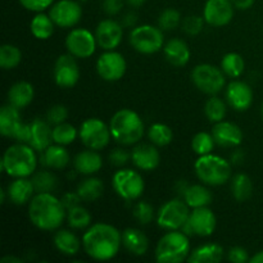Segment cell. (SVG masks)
Here are the masks:
<instances>
[{
  "label": "cell",
  "mask_w": 263,
  "mask_h": 263,
  "mask_svg": "<svg viewBox=\"0 0 263 263\" xmlns=\"http://www.w3.org/2000/svg\"><path fill=\"white\" fill-rule=\"evenodd\" d=\"M121 246L122 234L109 223H94L82 236L84 251L95 261H109L115 258Z\"/></svg>",
  "instance_id": "cell-1"
},
{
  "label": "cell",
  "mask_w": 263,
  "mask_h": 263,
  "mask_svg": "<svg viewBox=\"0 0 263 263\" xmlns=\"http://www.w3.org/2000/svg\"><path fill=\"white\" fill-rule=\"evenodd\" d=\"M67 216L66 207L51 193H37L28 204V217L33 226L44 231L61 228Z\"/></svg>",
  "instance_id": "cell-2"
},
{
  "label": "cell",
  "mask_w": 263,
  "mask_h": 263,
  "mask_svg": "<svg viewBox=\"0 0 263 263\" xmlns=\"http://www.w3.org/2000/svg\"><path fill=\"white\" fill-rule=\"evenodd\" d=\"M110 134L116 143L134 145L144 136V122L133 109H120L113 115L109 123Z\"/></svg>",
  "instance_id": "cell-3"
},
{
  "label": "cell",
  "mask_w": 263,
  "mask_h": 263,
  "mask_svg": "<svg viewBox=\"0 0 263 263\" xmlns=\"http://www.w3.org/2000/svg\"><path fill=\"white\" fill-rule=\"evenodd\" d=\"M37 157L35 149L26 143H17L5 151L2 159V167L10 177H28L35 172Z\"/></svg>",
  "instance_id": "cell-4"
},
{
  "label": "cell",
  "mask_w": 263,
  "mask_h": 263,
  "mask_svg": "<svg viewBox=\"0 0 263 263\" xmlns=\"http://www.w3.org/2000/svg\"><path fill=\"white\" fill-rule=\"evenodd\" d=\"M189 254V235L184 231L171 230L159 239L156 248V261L158 263H180L186 261Z\"/></svg>",
  "instance_id": "cell-5"
},
{
  "label": "cell",
  "mask_w": 263,
  "mask_h": 263,
  "mask_svg": "<svg viewBox=\"0 0 263 263\" xmlns=\"http://www.w3.org/2000/svg\"><path fill=\"white\" fill-rule=\"evenodd\" d=\"M194 170L198 179L211 186L226 184L231 176L230 163L222 157L212 153L199 156V158L195 161Z\"/></svg>",
  "instance_id": "cell-6"
},
{
  "label": "cell",
  "mask_w": 263,
  "mask_h": 263,
  "mask_svg": "<svg viewBox=\"0 0 263 263\" xmlns=\"http://www.w3.org/2000/svg\"><path fill=\"white\" fill-rule=\"evenodd\" d=\"M112 185L118 197L122 199L136 200L143 195L145 184L139 172L130 168L118 170L112 177Z\"/></svg>",
  "instance_id": "cell-7"
},
{
  "label": "cell",
  "mask_w": 263,
  "mask_h": 263,
  "mask_svg": "<svg viewBox=\"0 0 263 263\" xmlns=\"http://www.w3.org/2000/svg\"><path fill=\"white\" fill-rule=\"evenodd\" d=\"M130 44L141 54L157 53L163 48V32L161 28L152 25L136 26L130 32Z\"/></svg>",
  "instance_id": "cell-8"
},
{
  "label": "cell",
  "mask_w": 263,
  "mask_h": 263,
  "mask_svg": "<svg viewBox=\"0 0 263 263\" xmlns=\"http://www.w3.org/2000/svg\"><path fill=\"white\" fill-rule=\"evenodd\" d=\"M189 205L185 200L171 199L164 203L157 213V223L167 231L180 230L189 220Z\"/></svg>",
  "instance_id": "cell-9"
},
{
  "label": "cell",
  "mask_w": 263,
  "mask_h": 263,
  "mask_svg": "<svg viewBox=\"0 0 263 263\" xmlns=\"http://www.w3.org/2000/svg\"><path fill=\"white\" fill-rule=\"evenodd\" d=\"M192 80L202 92L216 95L225 87L226 79L222 69L212 64H198L192 71Z\"/></svg>",
  "instance_id": "cell-10"
},
{
  "label": "cell",
  "mask_w": 263,
  "mask_h": 263,
  "mask_svg": "<svg viewBox=\"0 0 263 263\" xmlns=\"http://www.w3.org/2000/svg\"><path fill=\"white\" fill-rule=\"evenodd\" d=\"M79 136L82 144L92 151H102L109 144L112 134L109 126L99 118H87L81 123Z\"/></svg>",
  "instance_id": "cell-11"
},
{
  "label": "cell",
  "mask_w": 263,
  "mask_h": 263,
  "mask_svg": "<svg viewBox=\"0 0 263 263\" xmlns=\"http://www.w3.org/2000/svg\"><path fill=\"white\" fill-rule=\"evenodd\" d=\"M217 220L212 211L208 207L194 208L190 212L189 220L182 226V231L186 235H198L205 238L211 236L215 231Z\"/></svg>",
  "instance_id": "cell-12"
},
{
  "label": "cell",
  "mask_w": 263,
  "mask_h": 263,
  "mask_svg": "<svg viewBox=\"0 0 263 263\" xmlns=\"http://www.w3.org/2000/svg\"><path fill=\"white\" fill-rule=\"evenodd\" d=\"M97 37L86 28H73L66 37V48L76 58H90L97 49Z\"/></svg>",
  "instance_id": "cell-13"
},
{
  "label": "cell",
  "mask_w": 263,
  "mask_h": 263,
  "mask_svg": "<svg viewBox=\"0 0 263 263\" xmlns=\"http://www.w3.org/2000/svg\"><path fill=\"white\" fill-rule=\"evenodd\" d=\"M126 68V59L122 54L115 50H105L97 61L98 74L104 81H118L125 76Z\"/></svg>",
  "instance_id": "cell-14"
},
{
  "label": "cell",
  "mask_w": 263,
  "mask_h": 263,
  "mask_svg": "<svg viewBox=\"0 0 263 263\" xmlns=\"http://www.w3.org/2000/svg\"><path fill=\"white\" fill-rule=\"evenodd\" d=\"M49 15L55 26L69 28L80 22L82 17V8L74 0H59L51 5Z\"/></svg>",
  "instance_id": "cell-15"
},
{
  "label": "cell",
  "mask_w": 263,
  "mask_h": 263,
  "mask_svg": "<svg viewBox=\"0 0 263 263\" xmlns=\"http://www.w3.org/2000/svg\"><path fill=\"white\" fill-rule=\"evenodd\" d=\"M76 57L72 54H63L57 59L54 64V81L59 87L68 89L73 87L80 79V68L76 62Z\"/></svg>",
  "instance_id": "cell-16"
},
{
  "label": "cell",
  "mask_w": 263,
  "mask_h": 263,
  "mask_svg": "<svg viewBox=\"0 0 263 263\" xmlns=\"http://www.w3.org/2000/svg\"><path fill=\"white\" fill-rule=\"evenodd\" d=\"M234 8L231 0H207L203 9V18L210 26L222 27L233 20Z\"/></svg>",
  "instance_id": "cell-17"
},
{
  "label": "cell",
  "mask_w": 263,
  "mask_h": 263,
  "mask_svg": "<svg viewBox=\"0 0 263 263\" xmlns=\"http://www.w3.org/2000/svg\"><path fill=\"white\" fill-rule=\"evenodd\" d=\"M95 37L100 48L104 50H115L122 41V25L110 18L100 21L95 30Z\"/></svg>",
  "instance_id": "cell-18"
},
{
  "label": "cell",
  "mask_w": 263,
  "mask_h": 263,
  "mask_svg": "<svg viewBox=\"0 0 263 263\" xmlns=\"http://www.w3.org/2000/svg\"><path fill=\"white\" fill-rule=\"evenodd\" d=\"M226 100L231 108L238 112L248 109L253 102V91L251 86L243 81H233L226 89Z\"/></svg>",
  "instance_id": "cell-19"
},
{
  "label": "cell",
  "mask_w": 263,
  "mask_h": 263,
  "mask_svg": "<svg viewBox=\"0 0 263 263\" xmlns=\"http://www.w3.org/2000/svg\"><path fill=\"white\" fill-rule=\"evenodd\" d=\"M212 136L216 144L222 148H235V146L240 145L241 140H243V133H241L240 127L229 121L216 122L212 128Z\"/></svg>",
  "instance_id": "cell-20"
},
{
  "label": "cell",
  "mask_w": 263,
  "mask_h": 263,
  "mask_svg": "<svg viewBox=\"0 0 263 263\" xmlns=\"http://www.w3.org/2000/svg\"><path fill=\"white\" fill-rule=\"evenodd\" d=\"M131 161L141 171H152L158 167L161 156L154 145L139 144L131 152Z\"/></svg>",
  "instance_id": "cell-21"
},
{
  "label": "cell",
  "mask_w": 263,
  "mask_h": 263,
  "mask_svg": "<svg viewBox=\"0 0 263 263\" xmlns=\"http://www.w3.org/2000/svg\"><path fill=\"white\" fill-rule=\"evenodd\" d=\"M53 141V130L50 128V123L41 118H35L31 122V139L30 145L36 152L43 153L48 146L51 145Z\"/></svg>",
  "instance_id": "cell-22"
},
{
  "label": "cell",
  "mask_w": 263,
  "mask_h": 263,
  "mask_svg": "<svg viewBox=\"0 0 263 263\" xmlns=\"http://www.w3.org/2000/svg\"><path fill=\"white\" fill-rule=\"evenodd\" d=\"M35 187L31 180L27 177H17L8 186V197L15 205H23L32 199Z\"/></svg>",
  "instance_id": "cell-23"
},
{
  "label": "cell",
  "mask_w": 263,
  "mask_h": 263,
  "mask_svg": "<svg viewBox=\"0 0 263 263\" xmlns=\"http://www.w3.org/2000/svg\"><path fill=\"white\" fill-rule=\"evenodd\" d=\"M122 246L134 256H144L148 252L149 240L141 230L128 228L122 233Z\"/></svg>",
  "instance_id": "cell-24"
},
{
  "label": "cell",
  "mask_w": 263,
  "mask_h": 263,
  "mask_svg": "<svg viewBox=\"0 0 263 263\" xmlns=\"http://www.w3.org/2000/svg\"><path fill=\"white\" fill-rule=\"evenodd\" d=\"M164 57L175 67L186 66L190 61V50L187 44L181 39H171L164 45Z\"/></svg>",
  "instance_id": "cell-25"
},
{
  "label": "cell",
  "mask_w": 263,
  "mask_h": 263,
  "mask_svg": "<svg viewBox=\"0 0 263 263\" xmlns=\"http://www.w3.org/2000/svg\"><path fill=\"white\" fill-rule=\"evenodd\" d=\"M73 166L79 174L94 175L100 171L103 166V159L97 151H82L74 157Z\"/></svg>",
  "instance_id": "cell-26"
},
{
  "label": "cell",
  "mask_w": 263,
  "mask_h": 263,
  "mask_svg": "<svg viewBox=\"0 0 263 263\" xmlns=\"http://www.w3.org/2000/svg\"><path fill=\"white\" fill-rule=\"evenodd\" d=\"M225 252L217 243H208L190 252L186 261L190 263H218L223 259Z\"/></svg>",
  "instance_id": "cell-27"
},
{
  "label": "cell",
  "mask_w": 263,
  "mask_h": 263,
  "mask_svg": "<svg viewBox=\"0 0 263 263\" xmlns=\"http://www.w3.org/2000/svg\"><path fill=\"white\" fill-rule=\"evenodd\" d=\"M33 86L27 81H18L8 91V103L22 109L33 100Z\"/></svg>",
  "instance_id": "cell-28"
},
{
  "label": "cell",
  "mask_w": 263,
  "mask_h": 263,
  "mask_svg": "<svg viewBox=\"0 0 263 263\" xmlns=\"http://www.w3.org/2000/svg\"><path fill=\"white\" fill-rule=\"evenodd\" d=\"M21 123H22V121H21L18 108L13 107L9 103L2 108V110H0V133L3 136L12 139L13 134L20 127Z\"/></svg>",
  "instance_id": "cell-29"
},
{
  "label": "cell",
  "mask_w": 263,
  "mask_h": 263,
  "mask_svg": "<svg viewBox=\"0 0 263 263\" xmlns=\"http://www.w3.org/2000/svg\"><path fill=\"white\" fill-rule=\"evenodd\" d=\"M41 162L44 166L50 167L54 170H62L69 163V153L64 145H50L43 152L41 156Z\"/></svg>",
  "instance_id": "cell-30"
},
{
  "label": "cell",
  "mask_w": 263,
  "mask_h": 263,
  "mask_svg": "<svg viewBox=\"0 0 263 263\" xmlns=\"http://www.w3.org/2000/svg\"><path fill=\"white\" fill-rule=\"evenodd\" d=\"M54 246L64 256H74L81 248V241L69 230H58L54 235Z\"/></svg>",
  "instance_id": "cell-31"
},
{
  "label": "cell",
  "mask_w": 263,
  "mask_h": 263,
  "mask_svg": "<svg viewBox=\"0 0 263 263\" xmlns=\"http://www.w3.org/2000/svg\"><path fill=\"white\" fill-rule=\"evenodd\" d=\"M184 200L190 208L208 207L212 202V194L203 185H190L184 193Z\"/></svg>",
  "instance_id": "cell-32"
},
{
  "label": "cell",
  "mask_w": 263,
  "mask_h": 263,
  "mask_svg": "<svg viewBox=\"0 0 263 263\" xmlns=\"http://www.w3.org/2000/svg\"><path fill=\"white\" fill-rule=\"evenodd\" d=\"M103 192H104V185L98 177H87L77 186V194L84 202H94L99 199Z\"/></svg>",
  "instance_id": "cell-33"
},
{
  "label": "cell",
  "mask_w": 263,
  "mask_h": 263,
  "mask_svg": "<svg viewBox=\"0 0 263 263\" xmlns=\"http://www.w3.org/2000/svg\"><path fill=\"white\" fill-rule=\"evenodd\" d=\"M54 22L50 15H46L44 13H37L31 21V32L39 40H48L54 32Z\"/></svg>",
  "instance_id": "cell-34"
},
{
  "label": "cell",
  "mask_w": 263,
  "mask_h": 263,
  "mask_svg": "<svg viewBox=\"0 0 263 263\" xmlns=\"http://www.w3.org/2000/svg\"><path fill=\"white\" fill-rule=\"evenodd\" d=\"M253 192V185L252 180L248 175L238 174L233 177L231 181V193H233L234 199L238 202H246L249 199Z\"/></svg>",
  "instance_id": "cell-35"
},
{
  "label": "cell",
  "mask_w": 263,
  "mask_h": 263,
  "mask_svg": "<svg viewBox=\"0 0 263 263\" xmlns=\"http://www.w3.org/2000/svg\"><path fill=\"white\" fill-rule=\"evenodd\" d=\"M221 69L226 76L236 79L243 74L244 69H246V62L240 54L228 53L226 55H223L222 61H221Z\"/></svg>",
  "instance_id": "cell-36"
},
{
  "label": "cell",
  "mask_w": 263,
  "mask_h": 263,
  "mask_svg": "<svg viewBox=\"0 0 263 263\" xmlns=\"http://www.w3.org/2000/svg\"><path fill=\"white\" fill-rule=\"evenodd\" d=\"M148 138L154 145L166 146L174 139V133H172L171 127L164 123H154L149 127Z\"/></svg>",
  "instance_id": "cell-37"
},
{
  "label": "cell",
  "mask_w": 263,
  "mask_h": 263,
  "mask_svg": "<svg viewBox=\"0 0 263 263\" xmlns=\"http://www.w3.org/2000/svg\"><path fill=\"white\" fill-rule=\"evenodd\" d=\"M22 61V53L12 44H4L0 48V67L4 69H13Z\"/></svg>",
  "instance_id": "cell-38"
},
{
  "label": "cell",
  "mask_w": 263,
  "mask_h": 263,
  "mask_svg": "<svg viewBox=\"0 0 263 263\" xmlns=\"http://www.w3.org/2000/svg\"><path fill=\"white\" fill-rule=\"evenodd\" d=\"M67 221L71 228L77 229V230H82L90 226L91 223V215L86 208L81 207V205H76V207L71 208L67 211Z\"/></svg>",
  "instance_id": "cell-39"
},
{
  "label": "cell",
  "mask_w": 263,
  "mask_h": 263,
  "mask_svg": "<svg viewBox=\"0 0 263 263\" xmlns=\"http://www.w3.org/2000/svg\"><path fill=\"white\" fill-rule=\"evenodd\" d=\"M204 113L210 121L215 123L220 122V121L225 120L226 113H228V107H226V103L222 99L217 97H211L205 102Z\"/></svg>",
  "instance_id": "cell-40"
},
{
  "label": "cell",
  "mask_w": 263,
  "mask_h": 263,
  "mask_svg": "<svg viewBox=\"0 0 263 263\" xmlns=\"http://www.w3.org/2000/svg\"><path fill=\"white\" fill-rule=\"evenodd\" d=\"M31 181L35 187V192L37 193H51L53 190H55L57 185H58L55 175L48 171L36 172Z\"/></svg>",
  "instance_id": "cell-41"
},
{
  "label": "cell",
  "mask_w": 263,
  "mask_h": 263,
  "mask_svg": "<svg viewBox=\"0 0 263 263\" xmlns=\"http://www.w3.org/2000/svg\"><path fill=\"white\" fill-rule=\"evenodd\" d=\"M77 135L79 133H77L76 127L66 122L59 123L53 128V141L59 145H68V144L73 143Z\"/></svg>",
  "instance_id": "cell-42"
},
{
  "label": "cell",
  "mask_w": 263,
  "mask_h": 263,
  "mask_svg": "<svg viewBox=\"0 0 263 263\" xmlns=\"http://www.w3.org/2000/svg\"><path fill=\"white\" fill-rule=\"evenodd\" d=\"M215 139H213L212 134L208 133H198L197 135L193 138L192 140V148L194 153L198 156H204V154L212 153L213 148H215Z\"/></svg>",
  "instance_id": "cell-43"
},
{
  "label": "cell",
  "mask_w": 263,
  "mask_h": 263,
  "mask_svg": "<svg viewBox=\"0 0 263 263\" xmlns=\"http://www.w3.org/2000/svg\"><path fill=\"white\" fill-rule=\"evenodd\" d=\"M181 22V15L176 9H164L163 12L159 14L158 18V26L162 31H172L177 27Z\"/></svg>",
  "instance_id": "cell-44"
},
{
  "label": "cell",
  "mask_w": 263,
  "mask_h": 263,
  "mask_svg": "<svg viewBox=\"0 0 263 263\" xmlns=\"http://www.w3.org/2000/svg\"><path fill=\"white\" fill-rule=\"evenodd\" d=\"M134 217L141 225H148L154 218V210L149 203L139 202L134 207Z\"/></svg>",
  "instance_id": "cell-45"
},
{
  "label": "cell",
  "mask_w": 263,
  "mask_h": 263,
  "mask_svg": "<svg viewBox=\"0 0 263 263\" xmlns=\"http://www.w3.org/2000/svg\"><path fill=\"white\" fill-rule=\"evenodd\" d=\"M204 22V18L199 17V15H187V17L182 21V30H184V32H186L187 35L195 36L203 30Z\"/></svg>",
  "instance_id": "cell-46"
},
{
  "label": "cell",
  "mask_w": 263,
  "mask_h": 263,
  "mask_svg": "<svg viewBox=\"0 0 263 263\" xmlns=\"http://www.w3.org/2000/svg\"><path fill=\"white\" fill-rule=\"evenodd\" d=\"M67 117H68V109L61 104L54 105L46 112V121L53 126L63 123L67 120Z\"/></svg>",
  "instance_id": "cell-47"
},
{
  "label": "cell",
  "mask_w": 263,
  "mask_h": 263,
  "mask_svg": "<svg viewBox=\"0 0 263 263\" xmlns=\"http://www.w3.org/2000/svg\"><path fill=\"white\" fill-rule=\"evenodd\" d=\"M130 158H131V154L122 148H116L109 153V162L110 164H113V166H117V167L125 166V164L130 161Z\"/></svg>",
  "instance_id": "cell-48"
},
{
  "label": "cell",
  "mask_w": 263,
  "mask_h": 263,
  "mask_svg": "<svg viewBox=\"0 0 263 263\" xmlns=\"http://www.w3.org/2000/svg\"><path fill=\"white\" fill-rule=\"evenodd\" d=\"M20 3L25 9L40 13L50 7L54 0H20Z\"/></svg>",
  "instance_id": "cell-49"
},
{
  "label": "cell",
  "mask_w": 263,
  "mask_h": 263,
  "mask_svg": "<svg viewBox=\"0 0 263 263\" xmlns=\"http://www.w3.org/2000/svg\"><path fill=\"white\" fill-rule=\"evenodd\" d=\"M12 139H14L17 143H26L28 144L30 143V139H31V123L22 122L20 125V127L15 130V133L13 134Z\"/></svg>",
  "instance_id": "cell-50"
},
{
  "label": "cell",
  "mask_w": 263,
  "mask_h": 263,
  "mask_svg": "<svg viewBox=\"0 0 263 263\" xmlns=\"http://www.w3.org/2000/svg\"><path fill=\"white\" fill-rule=\"evenodd\" d=\"M228 258L229 261L233 263H246L249 262V259H251L248 257V252L244 248H241V247H234V248H231L229 251Z\"/></svg>",
  "instance_id": "cell-51"
},
{
  "label": "cell",
  "mask_w": 263,
  "mask_h": 263,
  "mask_svg": "<svg viewBox=\"0 0 263 263\" xmlns=\"http://www.w3.org/2000/svg\"><path fill=\"white\" fill-rule=\"evenodd\" d=\"M123 0H102V8L108 15H116L122 10Z\"/></svg>",
  "instance_id": "cell-52"
},
{
  "label": "cell",
  "mask_w": 263,
  "mask_h": 263,
  "mask_svg": "<svg viewBox=\"0 0 263 263\" xmlns=\"http://www.w3.org/2000/svg\"><path fill=\"white\" fill-rule=\"evenodd\" d=\"M81 198L76 193H66V194L62 197V203L66 207V210H71V208L76 207V205H80V202H81Z\"/></svg>",
  "instance_id": "cell-53"
},
{
  "label": "cell",
  "mask_w": 263,
  "mask_h": 263,
  "mask_svg": "<svg viewBox=\"0 0 263 263\" xmlns=\"http://www.w3.org/2000/svg\"><path fill=\"white\" fill-rule=\"evenodd\" d=\"M231 3H233V5L236 9L246 10L249 9L254 4V0H231Z\"/></svg>",
  "instance_id": "cell-54"
},
{
  "label": "cell",
  "mask_w": 263,
  "mask_h": 263,
  "mask_svg": "<svg viewBox=\"0 0 263 263\" xmlns=\"http://www.w3.org/2000/svg\"><path fill=\"white\" fill-rule=\"evenodd\" d=\"M136 20H138V18H136V15L134 14V13H127V14H126V17H123V21H122L123 26L133 27V26L136 23Z\"/></svg>",
  "instance_id": "cell-55"
},
{
  "label": "cell",
  "mask_w": 263,
  "mask_h": 263,
  "mask_svg": "<svg viewBox=\"0 0 263 263\" xmlns=\"http://www.w3.org/2000/svg\"><path fill=\"white\" fill-rule=\"evenodd\" d=\"M243 159H244V153L241 152V149L235 151L233 153V156H231V161H233L234 164H240L241 162H243Z\"/></svg>",
  "instance_id": "cell-56"
},
{
  "label": "cell",
  "mask_w": 263,
  "mask_h": 263,
  "mask_svg": "<svg viewBox=\"0 0 263 263\" xmlns=\"http://www.w3.org/2000/svg\"><path fill=\"white\" fill-rule=\"evenodd\" d=\"M249 262L251 263H263V251L254 254V256L249 259Z\"/></svg>",
  "instance_id": "cell-57"
},
{
  "label": "cell",
  "mask_w": 263,
  "mask_h": 263,
  "mask_svg": "<svg viewBox=\"0 0 263 263\" xmlns=\"http://www.w3.org/2000/svg\"><path fill=\"white\" fill-rule=\"evenodd\" d=\"M2 263H7V262H13V263H21V259L17 258V257H13V256H7L4 258H2Z\"/></svg>",
  "instance_id": "cell-58"
},
{
  "label": "cell",
  "mask_w": 263,
  "mask_h": 263,
  "mask_svg": "<svg viewBox=\"0 0 263 263\" xmlns=\"http://www.w3.org/2000/svg\"><path fill=\"white\" fill-rule=\"evenodd\" d=\"M145 2H146V0H127L128 4H130L131 7H134V8L141 7V5H143Z\"/></svg>",
  "instance_id": "cell-59"
},
{
  "label": "cell",
  "mask_w": 263,
  "mask_h": 263,
  "mask_svg": "<svg viewBox=\"0 0 263 263\" xmlns=\"http://www.w3.org/2000/svg\"><path fill=\"white\" fill-rule=\"evenodd\" d=\"M0 194H2V203L5 202V190H2L0 192Z\"/></svg>",
  "instance_id": "cell-60"
},
{
  "label": "cell",
  "mask_w": 263,
  "mask_h": 263,
  "mask_svg": "<svg viewBox=\"0 0 263 263\" xmlns=\"http://www.w3.org/2000/svg\"><path fill=\"white\" fill-rule=\"evenodd\" d=\"M261 115H262V118H263V104H262V108H261Z\"/></svg>",
  "instance_id": "cell-61"
},
{
  "label": "cell",
  "mask_w": 263,
  "mask_h": 263,
  "mask_svg": "<svg viewBox=\"0 0 263 263\" xmlns=\"http://www.w3.org/2000/svg\"><path fill=\"white\" fill-rule=\"evenodd\" d=\"M81 2H89V0H81Z\"/></svg>",
  "instance_id": "cell-62"
}]
</instances>
